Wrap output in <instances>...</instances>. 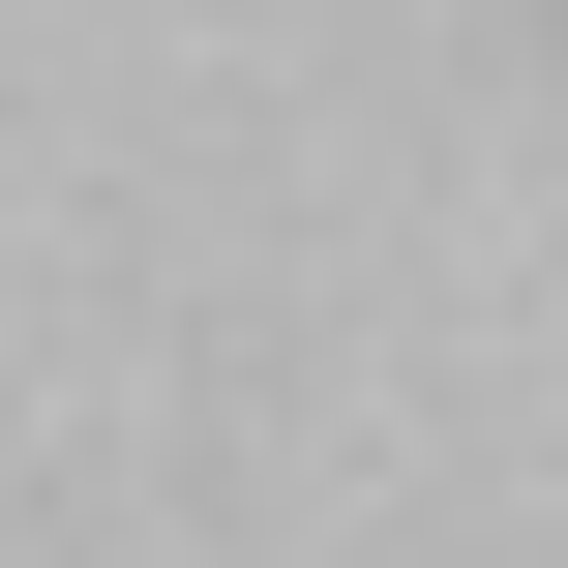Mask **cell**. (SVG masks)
<instances>
[]
</instances>
